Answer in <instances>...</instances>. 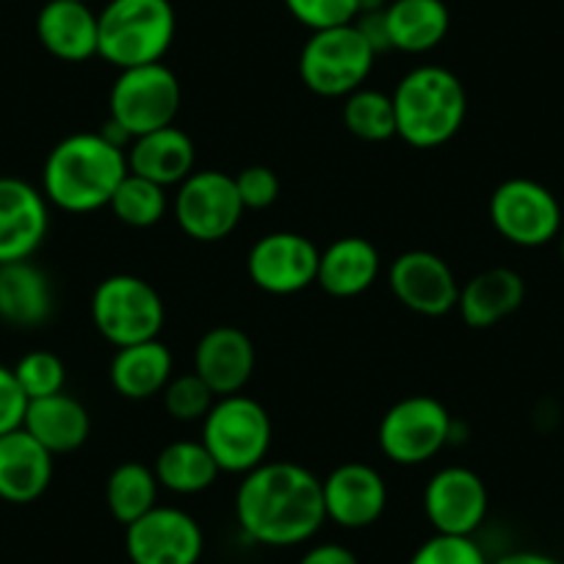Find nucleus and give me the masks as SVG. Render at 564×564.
Listing matches in <instances>:
<instances>
[{
  "mask_svg": "<svg viewBox=\"0 0 564 564\" xmlns=\"http://www.w3.org/2000/svg\"><path fill=\"white\" fill-rule=\"evenodd\" d=\"M322 249L302 232L276 230L252 243L247 274L254 289L271 296H291L311 289L318 274Z\"/></svg>",
  "mask_w": 564,
  "mask_h": 564,
  "instance_id": "12",
  "label": "nucleus"
},
{
  "mask_svg": "<svg viewBox=\"0 0 564 564\" xmlns=\"http://www.w3.org/2000/svg\"><path fill=\"white\" fill-rule=\"evenodd\" d=\"M25 406H29V399L14 377V368L0 366V437L23 426Z\"/></svg>",
  "mask_w": 564,
  "mask_h": 564,
  "instance_id": "37",
  "label": "nucleus"
},
{
  "mask_svg": "<svg viewBox=\"0 0 564 564\" xmlns=\"http://www.w3.org/2000/svg\"><path fill=\"white\" fill-rule=\"evenodd\" d=\"M172 371H175L172 351L155 338L117 349L111 368H108V379L122 399L148 401L164 393L170 379L175 377Z\"/></svg>",
  "mask_w": 564,
  "mask_h": 564,
  "instance_id": "25",
  "label": "nucleus"
},
{
  "mask_svg": "<svg viewBox=\"0 0 564 564\" xmlns=\"http://www.w3.org/2000/svg\"><path fill=\"white\" fill-rule=\"evenodd\" d=\"M274 426L260 401L243 393L219 395L203 417V446L221 474H249L265 463Z\"/></svg>",
  "mask_w": 564,
  "mask_h": 564,
  "instance_id": "6",
  "label": "nucleus"
},
{
  "mask_svg": "<svg viewBox=\"0 0 564 564\" xmlns=\"http://www.w3.org/2000/svg\"><path fill=\"white\" fill-rule=\"evenodd\" d=\"M379 269H382L379 249L368 238H335L318 254L316 285L335 300H351V296H360L371 289L379 276Z\"/></svg>",
  "mask_w": 564,
  "mask_h": 564,
  "instance_id": "22",
  "label": "nucleus"
},
{
  "mask_svg": "<svg viewBox=\"0 0 564 564\" xmlns=\"http://www.w3.org/2000/svg\"><path fill=\"white\" fill-rule=\"evenodd\" d=\"M53 313V289L31 260L0 265V318L12 327H40Z\"/></svg>",
  "mask_w": 564,
  "mask_h": 564,
  "instance_id": "27",
  "label": "nucleus"
},
{
  "mask_svg": "<svg viewBox=\"0 0 564 564\" xmlns=\"http://www.w3.org/2000/svg\"><path fill=\"white\" fill-rule=\"evenodd\" d=\"M124 175L128 155L122 144L106 133H73L47 153L42 194L67 214H91L108 208Z\"/></svg>",
  "mask_w": 564,
  "mask_h": 564,
  "instance_id": "2",
  "label": "nucleus"
},
{
  "mask_svg": "<svg viewBox=\"0 0 564 564\" xmlns=\"http://www.w3.org/2000/svg\"><path fill=\"white\" fill-rule=\"evenodd\" d=\"M53 481V454L20 430L0 437V498L31 503L45 496Z\"/></svg>",
  "mask_w": 564,
  "mask_h": 564,
  "instance_id": "20",
  "label": "nucleus"
},
{
  "mask_svg": "<svg viewBox=\"0 0 564 564\" xmlns=\"http://www.w3.org/2000/svg\"><path fill=\"white\" fill-rule=\"evenodd\" d=\"M377 51L355 23L313 31L300 53V78L318 97H349L371 75Z\"/></svg>",
  "mask_w": 564,
  "mask_h": 564,
  "instance_id": "8",
  "label": "nucleus"
},
{
  "mask_svg": "<svg viewBox=\"0 0 564 564\" xmlns=\"http://www.w3.org/2000/svg\"><path fill=\"white\" fill-rule=\"evenodd\" d=\"M254 344L243 329L221 327L208 329L194 349V373L216 395L241 393L254 373Z\"/></svg>",
  "mask_w": 564,
  "mask_h": 564,
  "instance_id": "18",
  "label": "nucleus"
},
{
  "mask_svg": "<svg viewBox=\"0 0 564 564\" xmlns=\"http://www.w3.org/2000/svg\"><path fill=\"white\" fill-rule=\"evenodd\" d=\"M51 227L47 199L20 177H0V265L31 260Z\"/></svg>",
  "mask_w": 564,
  "mask_h": 564,
  "instance_id": "16",
  "label": "nucleus"
},
{
  "mask_svg": "<svg viewBox=\"0 0 564 564\" xmlns=\"http://www.w3.org/2000/svg\"><path fill=\"white\" fill-rule=\"evenodd\" d=\"M159 490L161 485L150 465L122 463L111 470L106 481V507L113 520L130 525L159 507Z\"/></svg>",
  "mask_w": 564,
  "mask_h": 564,
  "instance_id": "29",
  "label": "nucleus"
},
{
  "mask_svg": "<svg viewBox=\"0 0 564 564\" xmlns=\"http://www.w3.org/2000/svg\"><path fill=\"white\" fill-rule=\"evenodd\" d=\"M78 3H86V0H78Z\"/></svg>",
  "mask_w": 564,
  "mask_h": 564,
  "instance_id": "41",
  "label": "nucleus"
},
{
  "mask_svg": "<svg viewBox=\"0 0 564 564\" xmlns=\"http://www.w3.org/2000/svg\"><path fill=\"white\" fill-rule=\"evenodd\" d=\"M490 221L514 247H545L562 230V205L551 188L529 177H509L490 197Z\"/></svg>",
  "mask_w": 564,
  "mask_h": 564,
  "instance_id": "10",
  "label": "nucleus"
},
{
  "mask_svg": "<svg viewBox=\"0 0 564 564\" xmlns=\"http://www.w3.org/2000/svg\"><path fill=\"white\" fill-rule=\"evenodd\" d=\"M108 208L122 225L144 230V227H155L164 219L166 210H170V194L159 183L128 172L113 192Z\"/></svg>",
  "mask_w": 564,
  "mask_h": 564,
  "instance_id": "30",
  "label": "nucleus"
},
{
  "mask_svg": "<svg viewBox=\"0 0 564 564\" xmlns=\"http://www.w3.org/2000/svg\"><path fill=\"white\" fill-rule=\"evenodd\" d=\"M344 128L360 141H388L395 135V111H393V97L384 95L379 89H357L349 97H344Z\"/></svg>",
  "mask_w": 564,
  "mask_h": 564,
  "instance_id": "31",
  "label": "nucleus"
},
{
  "mask_svg": "<svg viewBox=\"0 0 564 564\" xmlns=\"http://www.w3.org/2000/svg\"><path fill=\"white\" fill-rule=\"evenodd\" d=\"M40 45L58 62L80 64L97 56V14L78 0H47L36 14Z\"/></svg>",
  "mask_w": 564,
  "mask_h": 564,
  "instance_id": "19",
  "label": "nucleus"
},
{
  "mask_svg": "<svg viewBox=\"0 0 564 564\" xmlns=\"http://www.w3.org/2000/svg\"><path fill=\"white\" fill-rule=\"evenodd\" d=\"M492 564H562V562L536 551H514V553H507V556H501Z\"/></svg>",
  "mask_w": 564,
  "mask_h": 564,
  "instance_id": "39",
  "label": "nucleus"
},
{
  "mask_svg": "<svg viewBox=\"0 0 564 564\" xmlns=\"http://www.w3.org/2000/svg\"><path fill=\"white\" fill-rule=\"evenodd\" d=\"M384 29L390 51L417 56L446 40L452 14L443 0H390L384 7Z\"/></svg>",
  "mask_w": 564,
  "mask_h": 564,
  "instance_id": "26",
  "label": "nucleus"
},
{
  "mask_svg": "<svg viewBox=\"0 0 564 564\" xmlns=\"http://www.w3.org/2000/svg\"><path fill=\"white\" fill-rule=\"evenodd\" d=\"M291 18L313 31L338 29L357 20V0H282Z\"/></svg>",
  "mask_w": 564,
  "mask_h": 564,
  "instance_id": "34",
  "label": "nucleus"
},
{
  "mask_svg": "<svg viewBox=\"0 0 564 564\" xmlns=\"http://www.w3.org/2000/svg\"><path fill=\"white\" fill-rule=\"evenodd\" d=\"M183 106V89L177 75L164 62L144 67L119 69L111 86L108 128L122 141H133L153 130L175 124Z\"/></svg>",
  "mask_w": 564,
  "mask_h": 564,
  "instance_id": "5",
  "label": "nucleus"
},
{
  "mask_svg": "<svg viewBox=\"0 0 564 564\" xmlns=\"http://www.w3.org/2000/svg\"><path fill=\"white\" fill-rule=\"evenodd\" d=\"M327 520L344 529H366L382 518L388 507V485L382 474L366 463H344L322 479Z\"/></svg>",
  "mask_w": 564,
  "mask_h": 564,
  "instance_id": "17",
  "label": "nucleus"
},
{
  "mask_svg": "<svg viewBox=\"0 0 564 564\" xmlns=\"http://www.w3.org/2000/svg\"><path fill=\"white\" fill-rule=\"evenodd\" d=\"M487 509V485L479 474L459 465L437 470L423 490V512L435 534L474 536V531L485 523Z\"/></svg>",
  "mask_w": 564,
  "mask_h": 564,
  "instance_id": "15",
  "label": "nucleus"
},
{
  "mask_svg": "<svg viewBox=\"0 0 564 564\" xmlns=\"http://www.w3.org/2000/svg\"><path fill=\"white\" fill-rule=\"evenodd\" d=\"M161 399H164V410L170 412L175 421L203 423V417L208 415L210 406H214V401L219 399V395H216L197 373L188 371L172 377L170 384L164 388V393H161Z\"/></svg>",
  "mask_w": 564,
  "mask_h": 564,
  "instance_id": "33",
  "label": "nucleus"
},
{
  "mask_svg": "<svg viewBox=\"0 0 564 564\" xmlns=\"http://www.w3.org/2000/svg\"><path fill=\"white\" fill-rule=\"evenodd\" d=\"M236 518L243 534L260 545H300L327 520L322 479L300 463L265 459L243 474L236 492Z\"/></svg>",
  "mask_w": 564,
  "mask_h": 564,
  "instance_id": "1",
  "label": "nucleus"
},
{
  "mask_svg": "<svg viewBox=\"0 0 564 564\" xmlns=\"http://www.w3.org/2000/svg\"><path fill=\"white\" fill-rule=\"evenodd\" d=\"M410 564H490L474 536L435 534L412 553Z\"/></svg>",
  "mask_w": 564,
  "mask_h": 564,
  "instance_id": "35",
  "label": "nucleus"
},
{
  "mask_svg": "<svg viewBox=\"0 0 564 564\" xmlns=\"http://www.w3.org/2000/svg\"><path fill=\"white\" fill-rule=\"evenodd\" d=\"M97 31V56L117 69L159 64L175 42V7L170 0H108Z\"/></svg>",
  "mask_w": 564,
  "mask_h": 564,
  "instance_id": "4",
  "label": "nucleus"
},
{
  "mask_svg": "<svg viewBox=\"0 0 564 564\" xmlns=\"http://www.w3.org/2000/svg\"><path fill=\"white\" fill-rule=\"evenodd\" d=\"M155 479L164 490L177 496H197V492L214 487L216 476L221 474L216 459L210 457L203 441H175L161 448L155 457Z\"/></svg>",
  "mask_w": 564,
  "mask_h": 564,
  "instance_id": "28",
  "label": "nucleus"
},
{
  "mask_svg": "<svg viewBox=\"0 0 564 564\" xmlns=\"http://www.w3.org/2000/svg\"><path fill=\"white\" fill-rule=\"evenodd\" d=\"M14 377H18L25 399L34 401L53 393H62L64 382H67V368H64V360L58 355L36 349L20 357L18 366H14Z\"/></svg>",
  "mask_w": 564,
  "mask_h": 564,
  "instance_id": "32",
  "label": "nucleus"
},
{
  "mask_svg": "<svg viewBox=\"0 0 564 564\" xmlns=\"http://www.w3.org/2000/svg\"><path fill=\"white\" fill-rule=\"evenodd\" d=\"M525 300L523 276L507 265L485 269L459 289L457 311L470 329H490L520 311Z\"/></svg>",
  "mask_w": 564,
  "mask_h": 564,
  "instance_id": "23",
  "label": "nucleus"
},
{
  "mask_svg": "<svg viewBox=\"0 0 564 564\" xmlns=\"http://www.w3.org/2000/svg\"><path fill=\"white\" fill-rule=\"evenodd\" d=\"M236 177L238 197H241L243 210H265L280 197V177L274 170L263 164L243 166Z\"/></svg>",
  "mask_w": 564,
  "mask_h": 564,
  "instance_id": "36",
  "label": "nucleus"
},
{
  "mask_svg": "<svg viewBox=\"0 0 564 564\" xmlns=\"http://www.w3.org/2000/svg\"><path fill=\"white\" fill-rule=\"evenodd\" d=\"M558 249H562V260H564V232H562V241H558Z\"/></svg>",
  "mask_w": 564,
  "mask_h": 564,
  "instance_id": "40",
  "label": "nucleus"
},
{
  "mask_svg": "<svg viewBox=\"0 0 564 564\" xmlns=\"http://www.w3.org/2000/svg\"><path fill=\"white\" fill-rule=\"evenodd\" d=\"M124 529V551L133 564H197L203 556V529L183 509L155 507Z\"/></svg>",
  "mask_w": 564,
  "mask_h": 564,
  "instance_id": "13",
  "label": "nucleus"
},
{
  "mask_svg": "<svg viewBox=\"0 0 564 564\" xmlns=\"http://www.w3.org/2000/svg\"><path fill=\"white\" fill-rule=\"evenodd\" d=\"M388 285L399 305L426 318H441L457 311L459 282L454 269L430 249H410L393 260Z\"/></svg>",
  "mask_w": 564,
  "mask_h": 564,
  "instance_id": "14",
  "label": "nucleus"
},
{
  "mask_svg": "<svg viewBox=\"0 0 564 564\" xmlns=\"http://www.w3.org/2000/svg\"><path fill=\"white\" fill-rule=\"evenodd\" d=\"M300 564H360V562H357V556L346 545H338V542H324V545L311 547V551L300 558Z\"/></svg>",
  "mask_w": 564,
  "mask_h": 564,
  "instance_id": "38",
  "label": "nucleus"
},
{
  "mask_svg": "<svg viewBox=\"0 0 564 564\" xmlns=\"http://www.w3.org/2000/svg\"><path fill=\"white\" fill-rule=\"evenodd\" d=\"M395 135L415 150H435L463 130L468 91L446 67L421 64L395 84Z\"/></svg>",
  "mask_w": 564,
  "mask_h": 564,
  "instance_id": "3",
  "label": "nucleus"
},
{
  "mask_svg": "<svg viewBox=\"0 0 564 564\" xmlns=\"http://www.w3.org/2000/svg\"><path fill=\"white\" fill-rule=\"evenodd\" d=\"M454 432L452 412L435 395L399 399L379 421V452L395 465H423L448 446Z\"/></svg>",
  "mask_w": 564,
  "mask_h": 564,
  "instance_id": "9",
  "label": "nucleus"
},
{
  "mask_svg": "<svg viewBox=\"0 0 564 564\" xmlns=\"http://www.w3.org/2000/svg\"><path fill=\"white\" fill-rule=\"evenodd\" d=\"M124 155H128V172L148 177L164 188L181 186L197 164V148L192 135L175 124L133 139Z\"/></svg>",
  "mask_w": 564,
  "mask_h": 564,
  "instance_id": "21",
  "label": "nucleus"
},
{
  "mask_svg": "<svg viewBox=\"0 0 564 564\" xmlns=\"http://www.w3.org/2000/svg\"><path fill=\"white\" fill-rule=\"evenodd\" d=\"M164 300L148 280L111 274L91 294V324L108 344L122 346L155 340L164 329Z\"/></svg>",
  "mask_w": 564,
  "mask_h": 564,
  "instance_id": "7",
  "label": "nucleus"
},
{
  "mask_svg": "<svg viewBox=\"0 0 564 564\" xmlns=\"http://www.w3.org/2000/svg\"><path fill=\"white\" fill-rule=\"evenodd\" d=\"M177 227L192 241L214 243L230 236L243 219V205L238 197L236 177L216 170H194L177 186L175 194Z\"/></svg>",
  "mask_w": 564,
  "mask_h": 564,
  "instance_id": "11",
  "label": "nucleus"
},
{
  "mask_svg": "<svg viewBox=\"0 0 564 564\" xmlns=\"http://www.w3.org/2000/svg\"><path fill=\"white\" fill-rule=\"evenodd\" d=\"M23 430L56 457V454L78 452L89 441L91 417L75 395L62 390V393L29 401Z\"/></svg>",
  "mask_w": 564,
  "mask_h": 564,
  "instance_id": "24",
  "label": "nucleus"
}]
</instances>
